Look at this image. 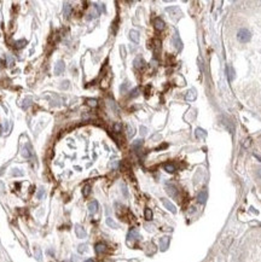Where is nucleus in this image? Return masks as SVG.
Masks as SVG:
<instances>
[{
	"instance_id": "f257e3e1",
	"label": "nucleus",
	"mask_w": 261,
	"mask_h": 262,
	"mask_svg": "<svg viewBox=\"0 0 261 262\" xmlns=\"http://www.w3.org/2000/svg\"><path fill=\"white\" fill-rule=\"evenodd\" d=\"M237 39H238L239 42L247 44V42L250 41V39H251V33H250L247 28H242V29H239L238 33H237Z\"/></svg>"
},
{
	"instance_id": "f03ea898",
	"label": "nucleus",
	"mask_w": 261,
	"mask_h": 262,
	"mask_svg": "<svg viewBox=\"0 0 261 262\" xmlns=\"http://www.w3.org/2000/svg\"><path fill=\"white\" fill-rule=\"evenodd\" d=\"M64 70H65V64L63 61H58L54 64V74L56 75H62Z\"/></svg>"
},
{
	"instance_id": "7ed1b4c3",
	"label": "nucleus",
	"mask_w": 261,
	"mask_h": 262,
	"mask_svg": "<svg viewBox=\"0 0 261 262\" xmlns=\"http://www.w3.org/2000/svg\"><path fill=\"white\" fill-rule=\"evenodd\" d=\"M162 203H163V205H164L171 213H173V214L177 213V208H175V205H174L172 202H169V200L166 199V198H162Z\"/></svg>"
},
{
	"instance_id": "20e7f679",
	"label": "nucleus",
	"mask_w": 261,
	"mask_h": 262,
	"mask_svg": "<svg viewBox=\"0 0 261 262\" xmlns=\"http://www.w3.org/2000/svg\"><path fill=\"white\" fill-rule=\"evenodd\" d=\"M75 234L78 236V238H81V239L87 236L86 231H85V228L82 227L81 225H75Z\"/></svg>"
},
{
	"instance_id": "39448f33",
	"label": "nucleus",
	"mask_w": 261,
	"mask_h": 262,
	"mask_svg": "<svg viewBox=\"0 0 261 262\" xmlns=\"http://www.w3.org/2000/svg\"><path fill=\"white\" fill-rule=\"evenodd\" d=\"M169 240L171 238L169 237H162L160 239V248H161V251H166L169 246Z\"/></svg>"
},
{
	"instance_id": "423d86ee",
	"label": "nucleus",
	"mask_w": 261,
	"mask_h": 262,
	"mask_svg": "<svg viewBox=\"0 0 261 262\" xmlns=\"http://www.w3.org/2000/svg\"><path fill=\"white\" fill-rule=\"evenodd\" d=\"M173 42H174V46H175V47H177V50H178V52H180V51L183 50V42H181V40H180L179 34H178V33L174 34Z\"/></svg>"
},
{
	"instance_id": "0eeeda50",
	"label": "nucleus",
	"mask_w": 261,
	"mask_h": 262,
	"mask_svg": "<svg viewBox=\"0 0 261 262\" xmlns=\"http://www.w3.org/2000/svg\"><path fill=\"white\" fill-rule=\"evenodd\" d=\"M98 208H99V204H98L97 200H92L88 203V210L91 214H94L98 212Z\"/></svg>"
},
{
	"instance_id": "6e6552de",
	"label": "nucleus",
	"mask_w": 261,
	"mask_h": 262,
	"mask_svg": "<svg viewBox=\"0 0 261 262\" xmlns=\"http://www.w3.org/2000/svg\"><path fill=\"white\" fill-rule=\"evenodd\" d=\"M154 26H155V28H156L157 30H163L166 24H164V22H163L161 18H159V17H157V18H155V19H154Z\"/></svg>"
},
{
	"instance_id": "1a4fd4ad",
	"label": "nucleus",
	"mask_w": 261,
	"mask_h": 262,
	"mask_svg": "<svg viewBox=\"0 0 261 262\" xmlns=\"http://www.w3.org/2000/svg\"><path fill=\"white\" fill-rule=\"evenodd\" d=\"M166 190H167V192H168L169 196H172V197L177 196V189H175V186H173L172 184H167V185H166Z\"/></svg>"
},
{
	"instance_id": "9d476101",
	"label": "nucleus",
	"mask_w": 261,
	"mask_h": 262,
	"mask_svg": "<svg viewBox=\"0 0 261 262\" xmlns=\"http://www.w3.org/2000/svg\"><path fill=\"white\" fill-rule=\"evenodd\" d=\"M130 41H133L134 44H138V42H139V33H138L137 30H130Z\"/></svg>"
},
{
	"instance_id": "9b49d317",
	"label": "nucleus",
	"mask_w": 261,
	"mask_h": 262,
	"mask_svg": "<svg viewBox=\"0 0 261 262\" xmlns=\"http://www.w3.org/2000/svg\"><path fill=\"white\" fill-rule=\"evenodd\" d=\"M94 250H96L97 254H102V252H104L106 250V245L104 243H97L96 246H94Z\"/></svg>"
},
{
	"instance_id": "f8f14e48",
	"label": "nucleus",
	"mask_w": 261,
	"mask_h": 262,
	"mask_svg": "<svg viewBox=\"0 0 261 262\" xmlns=\"http://www.w3.org/2000/svg\"><path fill=\"white\" fill-rule=\"evenodd\" d=\"M185 99H186V100H189V101L195 100L196 99V91L195 89H190V91H187V93L185 94Z\"/></svg>"
},
{
	"instance_id": "ddd939ff",
	"label": "nucleus",
	"mask_w": 261,
	"mask_h": 262,
	"mask_svg": "<svg viewBox=\"0 0 261 262\" xmlns=\"http://www.w3.org/2000/svg\"><path fill=\"white\" fill-rule=\"evenodd\" d=\"M197 199H198V203L204 204V203H206V200H207V192H206V191L199 192V193H198V196H197Z\"/></svg>"
},
{
	"instance_id": "4468645a",
	"label": "nucleus",
	"mask_w": 261,
	"mask_h": 262,
	"mask_svg": "<svg viewBox=\"0 0 261 262\" xmlns=\"http://www.w3.org/2000/svg\"><path fill=\"white\" fill-rule=\"evenodd\" d=\"M145 64V62H144V59L140 57V56H138L135 59H134V66L135 68H143Z\"/></svg>"
},
{
	"instance_id": "2eb2a0df",
	"label": "nucleus",
	"mask_w": 261,
	"mask_h": 262,
	"mask_svg": "<svg viewBox=\"0 0 261 262\" xmlns=\"http://www.w3.org/2000/svg\"><path fill=\"white\" fill-rule=\"evenodd\" d=\"M139 234H138V231L135 228H130V232H128V234H127V240H130V239H134V238H137Z\"/></svg>"
},
{
	"instance_id": "dca6fc26",
	"label": "nucleus",
	"mask_w": 261,
	"mask_h": 262,
	"mask_svg": "<svg viewBox=\"0 0 261 262\" xmlns=\"http://www.w3.org/2000/svg\"><path fill=\"white\" fill-rule=\"evenodd\" d=\"M226 71H227L228 81H233V79H235V70H233V68H232L231 66H227Z\"/></svg>"
},
{
	"instance_id": "f3484780",
	"label": "nucleus",
	"mask_w": 261,
	"mask_h": 262,
	"mask_svg": "<svg viewBox=\"0 0 261 262\" xmlns=\"http://www.w3.org/2000/svg\"><path fill=\"white\" fill-rule=\"evenodd\" d=\"M195 135L197 139H202V138H204L207 135V133H206V131H203L202 128H197L195 131Z\"/></svg>"
},
{
	"instance_id": "a211bd4d",
	"label": "nucleus",
	"mask_w": 261,
	"mask_h": 262,
	"mask_svg": "<svg viewBox=\"0 0 261 262\" xmlns=\"http://www.w3.org/2000/svg\"><path fill=\"white\" fill-rule=\"evenodd\" d=\"M106 225H108L109 227H111V228H118V225L115 222L111 217H108V219H106Z\"/></svg>"
},
{
	"instance_id": "6ab92c4d",
	"label": "nucleus",
	"mask_w": 261,
	"mask_h": 262,
	"mask_svg": "<svg viewBox=\"0 0 261 262\" xmlns=\"http://www.w3.org/2000/svg\"><path fill=\"white\" fill-rule=\"evenodd\" d=\"M164 170L168 172V173H174V172H175V167H174L173 164L167 163V164H164Z\"/></svg>"
},
{
	"instance_id": "aec40b11",
	"label": "nucleus",
	"mask_w": 261,
	"mask_h": 262,
	"mask_svg": "<svg viewBox=\"0 0 261 262\" xmlns=\"http://www.w3.org/2000/svg\"><path fill=\"white\" fill-rule=\"evenodd\" d=\"M144 216H145V219H147V221H151L152 220V212H151V209L147 208L144 210Z\"/></svg>"
},
{
	"instance_id": "412c9836",
	"label": "nucleus",
	"mask_w": 261,
	"mask_h": 262,
	"mask_svg": "<svg viewBox=\"0 0 261 262\" xmlns=\"http://www.w3.org/2000/svg\"><path fill=\"white\" fill-rule=\"evenodd\" d=\"M90 192H91V186L90 185H85L83 189H82V195L85 197H87L90 195Z\"/></svg>"
},
{
	"instance_id": "4be33fe9",
	"label": "nucleus",
	"mask_w": 261,
	"mask_h": 262,
	"mask_svg": "<svg viewBox=\"0 0 261 262\" xmlns=\"http://www.w3.org/2000/svg\"><path fill=\"white\" fill-rule=\"evenodd\" d=\"M70 12H71V6L69 4H65L64 5V16L69 17L70 16Z\"/></svg>"
},
{
	"instance_id": "5701e85b",
	"label": "nucleus",
	"mask_w": 261,
	"mask_h": 262,
	"mask_svg": "<svg viewBox=\"0 0 261 262\" xmlns=\"http://www.w3.org/2000/svg\"><path fill=\"white\" fill-rule=\"evenodd\" d=\"M87 104H88V106H91V108H96L98 105V101L96 99H87Z\"/></svg>"
},
{
	"instance_id": "b1692460",
	"label": "nucleus",
	"mask_w": 261,
	"mask_h": 262,
	"mask_svg": "<svg viewBox=\"0 0 261 262\" xmlns=\"http://www.w3.org/2000/svg\"><path fill=\"white\" fill-rule=\"evenodd\" d=\"M78 251H79L80 254L86 252V251H87V245H86V244H80V245H79V248H78Z\"/></svg>"
},
{
	"instance_id": "393cba45",
	"label": "nucleus",
	"mask_w": 261,
	"mask_h": 262,
	"mask_svg": "<svg viewBox=\"0 0 261 262\" xmlns=\"http://www.w3.org/2000/svg\"><path fill=\"white\" fill-rule=\"evenodd\" d=\"M44 195H45V190L41 187V189L39 190V192L36 193V198H38V199H41V198L44 197Z\"/></svg>"
},
{
	"instance_id": "a878e982",
	"label": "nucleus",
	"mask_w": 261,
	"mask_h": 262,
	"mask_svg": "<svg viewBox=\"0 0 261 262\" xmlns=\"http://www.w3.org/2000/svg\"><path fill=\"white\" fill-rule=\"evenodd\" d=\"M121 128H122L121 123H115L114 125V132L115 133H120V132H121Z\"/></svg>"
},
{
	"instance_id": "bb28decb",
	"label": "nucleus",
	"mask_w": 261,
	"mask_h": 262,
	"mask_svg": "<svg viewBox=\"0 0 261 262\" xmlns=\"http://www.w3.org/2000/svg\"><path fill=\"white\" fill-rule=\"evenodd\" d=\"M24 45H26V40H21V41H17L16 42L17 49H22V47H24Z\"/></svg>"
},
{
	"instance_id": "cd10ccee",
	"label": "nucleus",
	"mask_w": 261,
	"mask_h": 262,
	"mask_svg": "<svg viewBox=\"0 0 261 262\" xmlns=\"http://www.w3.org/2000/svg\"><path fill=\"white\" fill-rule=\"evenodd\" d=\"M140 145H143V140H142V139L135 140V141H134V144H133V148H139Z\"/></svg>"
},
{
	"instance_id": "c85d7f7f",
	"label": "nucleus",
	"mask_w": 261,
	"mask_h": 262,
	"mask_svg": "<svg viewBox=\"0 0 261 262\" xmlns=\"http://www.w3.org/2000/svg\"><path fill=\"white\" fill-rule=\"evenodd\" d=\"M35 259H38L39 261L41 260V251H40V249H36V250H35Z\"/></svg>"
},
{
	"instance_id": "c756f323",
	"label": "nucleus",
	"mask_w": 261,
	"mask_h": 262,
	"mask_svg": "<svg viewBox=\"0 0 261 262\" xmlns=\"http://www.w3.org/2000/svg\"><path fill=\"white\" fill-rule=\"evenodd\" d=\"M138 92H139V89H138V88H134V89L130 92V98H134V97H137V96H138Z\"/></svg>"
},
{
	"instance_id": "7c9ffc66",
	"label": "nucleus",
	"mask_w": 261,
	"mask_h": 262,
	"mask_svg": "<svg viewBox=\"0 0 261 262\" xmlns=\"http://www.w3.org/2000/svg\"><path fill=\"white\" fill-rule=\"evenodd\" d=\"M127 131H128V138H132L133 134H134V129L130 126H127Z\"/></svg>"
},
{
	"instance_id": "2f4dec72",
	"label": "nucleus",
	"mask_w": 261,
	"mask_h": 262,
	"mask_svg": "<svg viewBox=\"0 0 261 262\" xmlns=\"http://www.w3.org/2000/svg\"><path fill=\"white\" fill-rule=\"evenodd\" d=\"M6 59L9 61V66H14V58H12L11 56H7V57H6Z\"/></svg>"
},
{
	"instance_id": "473e14b6",
	"label": "nucleus",
	"mask_w": 261,
	"mask_h": 262,
	"mask_svg": "<svg viewBox=\"0 0 261 262\" xmlns=\"http://www.w3.org/2000/svg\"><path fill=\"white\" fill-rule=\"evenodd\" d=\"M249 145H250V139H247L244 143V148H248Z\"/></svg>"
},
{
	"instance_id": "72a5a7b5",
	"label": "nucleus",
	"mask_w": 261,
	"mask_h": 262,
	"mask_svg": "<svg viewBox=\"0 0 261 262\" xmlns=\"http://www.w3.org/2000/svg\"><path fill=\"white\" fill-rule=\"evenodd\" d=\"M14 175H23L22 172H16V169H14Z\"/></svg>"
},
{
	"instance_id": "f704fd0d",
	"label": "nucleus",
	"mask_w": 261,
	"mask_h": 262,
	"mask_svg": "<svg viewBox=\"0 0 261 262\" xmlns=\"http://www.w3.org/2000/svg\"><path fill=\"white\" fill-rule=\"evenodd\" d=\"M122 190H123V195L127 196L128 193H127V191H126V186H125V185H122Z\"/></svg>"
},
{
	"instance_id": "c9c22d12",
	"label": "nucleus",
	"mask_w": 261,
	"mask_h": 262,
	"mask_svg": "<svg viewBox=\"0 0 261 262\" xmlns=\"http://www.w3.org/2000/svg\"><path fill=\"white\" fill-rule=\"evenodd\" d=\"M140 133H142V134H145V133H147V128H145V127H140Z\"/></svg>"
},
{
	"instance_id": "e433bc0d",
	"label": "nucleus",
	"mask_w": 261,
	"mask_h": 262,
	"mask_svg": "<svg viewBox=\"0 0 261 262\" xmlns=\"http://www.w3.org/2000/svg\"><path fill=\"white\" fill-rule=\"evenodd\" d=\"M258 177H259V178L261 179V168L259 169V170H258Z\"/></svg>"
},
{
	"instance_id": "4c0bfd02",
	"label": "nucleus",
	"mask_w": 261,
	"mask_h": 262,
	"mask_svg": "<svg viewBox=\"0 0 261 262\" xmlns=\"http://www.w3.org/2000/svg\"><path fill=\"white\" fill-rule=\"evenodd\" d=\"M85 262H96V261H94L93 259H88V260H86Z\"/></svg>"
}]
</instances>
